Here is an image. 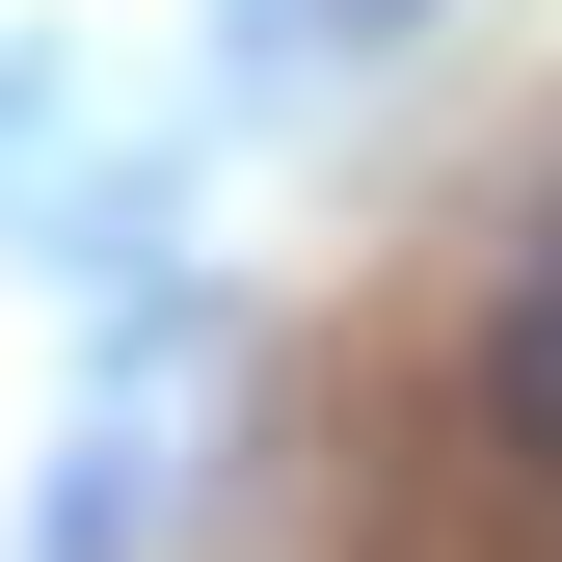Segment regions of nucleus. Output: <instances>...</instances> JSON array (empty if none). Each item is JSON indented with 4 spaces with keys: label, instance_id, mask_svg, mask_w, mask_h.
<instances>
[{
    "label": "nucleus",
    "instance_id": "f257e3e1",
    "mask_svg": "<svg viewBox=\"0 0 562 562\" xmlns=\"http://www.w3.org/2000/svg\"><path fill=\"white\" fill-rule=\"evenodd\" d=\"M482 429H509V456L562 482V215L509 241V295H482Z\"/></svg>",
    "mask_w": 562,
    "mask_h": 562
}]
</instances>
